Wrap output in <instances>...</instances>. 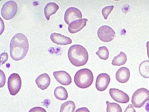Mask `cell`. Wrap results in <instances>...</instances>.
Returning <instances> with one entry per match:
<instances>
[{
	"label": "cell",
	"mask_w": 149,
	"mask_h": 112,
	"mask_svg": "<svg viewBox=\"0 0 149 112\" xmlns=\"http://www.w3.org/2000/svg\"><path fill=\"white\" fill-rule=\"evenodd\" d=\"M29 48V42L26 36L21 33L14 36L10 44L11 57L17 61L21 60L26 56Z\"/></svg>",
	"instance_id": "cell-1"
},
{
	"label": "cell",
	"mask_w": 149,
	"mask_h": 112,
	"mask_svg": "<svg viewBox=\"0 0 149 112\" xmlns=\"http://www.w3.org/2000/svg\"><path fill=\"white\" fill-rule=\"evenodd\" d=\"M68 55L70 61L76 67L85 65L88 59V51L83 46L80 45H74L69 48Z\"/></svg>",
	"instance_id": "cell-2"
},
{
	"label": "cell",
	"mask_w": 149,
	"mask_h": 112,
	"mask_svg": "<svg viewBox=\"0 0 149 112\" xmlns=\"http://www.w3.org/2000/svg\"><path fill=\"white\" fill-rule=\"evenodd\" d=\"M94 76L89 69L84 68L79 70L74 76V81L79 88L85 89L90 87L94 81Z\"/></svg>",
	"instance_id": "cell-3"
},
{
	"label": "cell",
	"mask_w": 149,
	"mask_h": 112,
	"mask_svg": "<svg viewBox=\"0 0 149 112\" xmlns=\"http://www.w3.org/2000/svg\"><path fill=\"white\" fill-rule=\"evenodd\" d=\"M148 101L149 91L144 88H139L135 91L132 99V102L133 106L137 108H141Z\"/></svg>",
	"instance_id": "cell-4"
},
{
	"label": "cell",
	"mask_w": 149,
	"mask_h": 112,
	"mask_svg": "<svg viewBox=\"0 0 149 112\" xmlns=\"http://www.w3.org/2000/svg\"><path fill=\"white\" fill-rule=\"evenodd\" d=\"M22 85V79L18 74L13 73L9 77L8 86L11 95L15 96L21 90Z\"/></svg>",
	"instance_id": "cell-5"
},
{
	"label": "cell",
	"mask_w": 149,
	"mask_h": 112,
	"mask_svg": "<svg viewBox=\"0 0 149 112\" xmlns=\"http://www.w3.org/2000/svg\"><path fill=\"white\" fill-rule=\"evenodd\" d=\"M17 10V3L14 1H9L3 5L1 9V15L4 20H9L15 16Z\"/></svg>",
	"instance_id": "cell-6"
},
{
	"label": "cell",
	"mask_w": 149,
	"mask_h": 112,
	"mask_svg": "<svg viewBox=\"0 0 149 112\" xmlns=\"http://www.w3.org/2000/svg\"><path fill=\"white\" fill-rule=\"evenodd\" d=\"M97 34L101 40L106 43L112 41L116 34L112 28L107 25L102 26L100 27Z\"/></svg>",
	"instance_id": "cell-7"
},
{
	"label": "cell",
	"mask_w": 149,
	"mask_h": 112,
	"mask_svg": "<svg viewBox=\"0 0 149 112\" xmlns=\"http://www.w3.org/2000/svg\"><path fill=\"white\" fill-rule=\"evenodd\" d=\"M82 13L78 9L73 7L68 8L65 13L64 20L68 25H70L73 22L81 19Z\"/></svg>",
	"instance_id": "cell-8"
},
{
	"label": "cell",
	"mask_w": 149,
	"mask_h": 112,
	"mask_svg": "<svg viewBox=\"0 0 149 112\" xmlns=\"http://www.w3.org/2000/svg\"><path fill=\"white\" fill-rule=\"evenodd\" d=\"M109 93L112 99L120 103L127 104L130 101L129 97L127 93L118 89L111 88Z\"/></svg>",
	"instance_id": "cell-9"
},
{
	"label": "cell",
	"mask_w": 149,
	"mask_h": 112,
	"mask_svg": "<svg viewBox=\"0 0 149 112\" xmlns=\"http://www.w3.org/2000/svg\"><path fill=\"white\" fill-rule=\"evenodd\" d=\"M111 81L110 76L106 73H102L97 76L95 83L97 90L100 92L105 91L109 86Z\"/></svg>",
	"instance_id": "cell-10"
},
{
	"label": "cell",
	"mask_w": 149,
	"mask_h": 112,
	"mask_svg": "<svg viewBox=\"0 0 149 112\" xmlns=\"http://www.w3.org/2000/svg\"><path fill=\"white\" fill-rule=\"evenodd\" d=\"M53 75L56 80L62 85H69L72 82L71 76L66 71H55L53 73Z\"/></svg>",
	"instance_id": "cell-11"
},
{
	"label": "cell",
	"mask_w": 149,
	"mask_h": 112,
	"mask_svg": "<svg viewBox=\"0 0 149 112\" xmlns=\"http://www.w3.org/2000/svg\"><path fill=\"white\" fill-rule=\"evenodd\" d=\"M50 38L54 43L57 45H66L72 43V40L69 37L56 33H53L51 34Z\"/></svg>",
	"instance_id": "cell-12"
},
{
	"label": "cell",
	"mask_w": 149,
	"mask_h": 112,
	"mask_svg": "<svg viewBox=\"0 0 149 112\" xmlns=\"http://www.w3.org/2000/svg\"><path fill=\"white\" fill-rule=\"evenodd\" d=\"M88 20L87 19L83 18L73 22L68 26L69 32L73 34L80 31L86 25Z\"/></svg>",
	"instance_id": "cell-13"
},
{
	"label": "cell",
	"mask_w": 149,
	"mask_h": 112,
	"mask_svg": "<svg viewBox=\"0 0 149 112\" xmlns=\"http://www.w3.org/2000/svg\"><path fill=\"white\" fill-rule=\"evenodd\" d=\"M51 78L49 75L44 73L40 75L36 80V83L38 87L42 90L46 89L49 86Z\"/></svg>",
	"instance_id": "cell-14"
},
{
	"label": "cell",
	"mask_w": 149,
	"mask_h": 112,
	"mask_svg": "<svg viewBox=\"0 0 149 112\" xmlns=\"http://www.w3.org/2000/svg\"><path fill=\"white\" fill-rule=\"evenodd\" d=\"M130 77L129 69L126 67H122L118 69L116 74V80L121 83H127Z\"/></svg>",
	"instance_id": "cell-15"
},
{
	"label": "cell",
	"mask_w": 149,
	"mask_h": 112,
	"mask_svg": "<svg viewBox=\"0 0 149 112\" xmlns=\"http://www.w3.org/2000/svg\"><path fill=\"white\" fill-rule=\"evenodd\" d=\"M59 6L54 2L48 3L44 8V14L47 20H49L51 15H54L58 10Z\"/></svg>",
	"instance_id": "cell-16"
},
{
	"label": "cell",
	"mask_w": 149,
	"mask_h": 112,
	"mask_svg": "<svg viewBox=\"0 0 149 112\" xmlns=\"http://www.w3.org/2000/svg\"><path fill=\"white\" fill-rule=\"evenodd\" d=\"M54 94L56 99L61 101L66 100L68 97L67 90L62 86L56 88L54 91Z\"/></svg>",
	"instance_id": "cell-17"
},
{
	"label": "cell",
	"mask_w": 149,
	"mask_h": 112,
	"mask_svg": "<svg viewBox=\"0 0 149 112\" xmlns=\"http://www.w3.org/2000/svg\"><path fill=\"white\" fill-rule=\"evenodd\" d=\"M139 71L144 78H149V61L144 60L139 65Z\"/></svg>",
	"instance_id": "cell-18"
},
{
	"label": "cell",
	"mask_w": 149,
	"mask_h": 112,
	"mask_svg": "<svg viewBox=\"0 0 149 112\" xmlns=\"http://www.w3.org/2000/svg\"><path fill=\"white\" fill-rule=\"evenodd\" d=\"M127 60L126 55L123 52H121L119 55L114 58L111 64L114 66H120L125 64Z\"/></svg>",
	"instance_id": "cell-19"
},
{
	"label": "cell",
	"mask_w": 149,
	"mask_h": 112,
	"mask_svg": "<svg viewBox=\"0 0 149 112\" xmlns=\"http://www.w3.org/2000/svg\"><path fill=\"white\" fill-rule=\"evenodd\" d=\"M76 108V105L74 102L69 101L62 104L60 112H74Z\"/></svg>",
	"instance_id": "cell-20"
},
{
	"label": "cell",
	"mask_w": 149,
	"mask_h": 112,
	"mask_svg": "<svg viewBox=\"0 0 149 112\" xmlns=\"http://www.w3.org/2000/svg\"><path fill=\"white\" fill-rule=\"evenodd\" d=\"M107 105V112H122L123 110L120 105L116 103L106 102Z\"/></svg>",
	"instance_id": "cell-21"
},
{
	"label": "cell",
	"mask_w": 149,
	"mask_h": 112,
	"mask_svg": "<svg viewBox=\"0 0 149 112\" xmlns=\"http://www.w3.org/2000/svg\"><path fill=\"white\" fill-rule=\"evenodd\" d=\"M96 55L102 60H106L109 58V52L108 48L105 46L100 47L99 50L96 53Z\"/></svg>",
	"instance_id": "cell-22"
},
{
	"label": "cell",
	"mask_w": 149,
	"mask_h": 112,
	"mask_svg": "<svg viewBox=\"0 0 149 112\" xmlns=\"http://www.w3.org/2000/svg\"><path fill=\"white\" fill-rule=\"evenodd\" d=\"M114 6H107L102 8V14L105 20H107L109 14L112 11Z\"/></svg>",
	"instance_id": "cell-23"
},
{
	"label": "cell",
	"mask_w": 149,
	"mask_h": 112,
	"mask_svg": "<svg viewBox=\"0 0 149 112\" xmlns=\"http://www.w3.org/2000/svg\"><path fill=\"white\" fill-rule=\"evenodd\" d=\"M8 59V55L7 53L3 52L1 55V63L2 65L5 63Z\"/></svg>",
	"instance_id": "cell-24"
},
{
	"label": "cell",
	"mask_w": 149,
	"mask_h": 112,
	"mask_svg": "<svg viewBox=\"0 0 149 112\" xmlns=\"http://www.w3.org/2000/svg\"><path fill=\"white\" fill-rule=\"evenodd\" d=\"M29 112H47V111L42 107L36 106L31 109Z\"/></svg>",
	"instance_id": "cell-25"
},
{
	"label": "cell",
	"mask_w": 149,
	"mask_h": 112,
	"mask_svg": "<svg viewBox=\"0 0 149 112\" xmlns=\"http://www.w3.org/2000/svg\"><path fill=\"white\" fill-rule=\"evenodd\" d=\"M124 112H136L133 106L131 104H129L126 108Z\"/></svg>",
	"instance_id": "cell-26"
},
{
	"label": "cell",
	"mask_w": 149,
	"mask_h": 112,
	"mask_svg": "<svg viewBox=\"0 0 149 112\" xmlns=\"http://www.w3.org/2000/svg\"><path fill=\"white\" fill-rule=\"evenodd\" d=\"M75 112H91L86 107H82L78 109Z\"/></svg>",
	"instance_id": "cell-27"
},
{
	"label": "cell",
	"mask_w": 149,
	"mask_h": 112,
	"mask_svg": "<svg viewBox=\"0 0 149 112\" xmlns=\"http://www.w3.org/2000/svg\"><path fill=\"white\" fill-rule=\"evenodd\" d=\"M146 46L147 50V55L149 59V41L147 42Z\"/></svg>",
	"instance_id": "cell-28"
},
{
	"label": "cell",
	"mask_w": 149,
	"mask_h": 112,
	"mask_svg": "<svg viewBox=\"0 0 149 112\" xmlns=\"http://www.w3.org/2000/svg\"><path fill=\"white\" fill-rule=\"evenodd\" d=\"M145 109L147 112H149V102L146 104L145 106Z\"/></svg>",
	"instance_id": "cell-29"
}]
</instances>
